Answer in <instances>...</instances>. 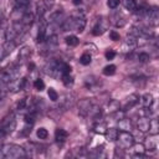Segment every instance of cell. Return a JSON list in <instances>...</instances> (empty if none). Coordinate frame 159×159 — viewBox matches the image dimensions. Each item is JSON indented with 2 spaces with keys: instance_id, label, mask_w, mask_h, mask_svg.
I'll return each instance as SVG.
<instances>
[{
  "instance_id": "6da1fadb",
  "label": "cell",
  "mask_w": 159,
  "mask_h": 159,
  "mask_svg": "<svg viewBox=\"0 0 159 159\" xmlns=\"http://www.w3.org/2000/svg\"><path fill=\"white\" fill-rule=\"evenodd\" d=\"M26 155L25 149L16 144H2L1 147V158L4 159H19Z\"/></svg>"
},
{
  "instance_id": "7a4b0ae2",
  "label": "cell",
  "mask_w": 159,
  "mask_h": 159,
  "mask_svg": "<svg viewBox=\"0 0 159 159\" xmlns=\"http://www.w3.org/2000/svg\"><path fill=\"white\" fill-rule=\"evenodd\" d=\"M117 142H118V145L120 149H129L134 145V137H133V134H130V132L120 130L118 133Z\"/></svg>"
},
{
  "instance_id": "3957f363",
  "label": "cell",
  "mask_w": 159,
  "mask_h": 159,
  "mask_svg": "<svg viewBox=\"0 0 159 159\" xmlns=\"http://www.w3.org/2000/svg\"><path fill=\"white\" fill-rule=\"evenodd\" d=\"M16 127V122L14 119V116H10L7 118H5L2 120V124H1V137L11 133Z\"/></svg>"
},
{
  "instance_id": "277c9868",
  "label": "cell",
  "mask_w": 159,
  "mask_h": 159,
  "mask_svg": "<svg viewBox=\"0 0 159 159\" xmlns=\"http://www.w3.org/2000/svg\"><path fill=\"white\" fill-rule=\"evenodd\" d=\"M145 17L150 25H154V26L159 25V7H157V6L148 7V10L145 12Z\"/></svg>"
},
{
  "instance_id": "5b68a950",
  "label": "cell",
  "mask_w": 159,
  "mask_h": 159,
  "mask_svg": "<svg viewBox=\"0 0 159 159\" xmlns=\"http://www.w3.org/2000/svg\"><path fill=\"white\" fill-rule=\"evenodd\" d=\"M138 102H139V97H138L137 94H130V96H128V97L125 98L124 103L122 104V109H123V111H128V109L133 108Z\"/></svg>"
},
{
  "instance_id": "8992f818",
  "label": "cell",
  "mask_w": 159,
  "mask_h": 159,
  "mask_svg": "<svg viewBox=\"0 0 159 159\" xmlns=\"http://www.w3.org/2000/svg\"><path fill=\"white\" fill-rule=\"evenodd\" d=\"M109 20H111V22H112L116 27H122V26L125 25V17H124L120 12H116V14L111 15Z\"/></svg>"
},
{
  "instance_id": "52a82bcc",
  "label": "cell",
  "mask_w": 159,
  "mask_h": 159,
  "mask_svg": "<svg viewBox=\"0 0 159 159\" xmlns=\"http://www.w3.org/2000/svg\"><path fill=\"white\" fill-rule=\"evenodd\" d=\"M149 127H150V119L148 117H142V118L138 119L137 128H138L139 132H142V133L149 132Z\"/></svg>"
},
{
  "instance_id": "ba28073f",
  "label": "cell",
  "mask_w": 159,
  "mask_h": 159,
  "mask_svg": "<svg viewBox=\"0 0 159 159\" xmlns=\"http://www.w3.org/2000/svg\"><path fill=\"white\" fill-rule=\"evenodd\" d=\"M92 103H91V101L89 99H82V101H80V103H78V111H80V114H82V116H86V114H88L89 113V111H91V108H92Z\"/></svg>"
},
{
  "instance_id": "9c48e42d",
  "label": "cell",
  "mask_w": 159,
  "mask_h": 159,
  "mask_svg": "<svg viewBox=\"0 0 159 159\" xmlns=\"http://www.w3.org/2000/svg\"><path fill=\"white\" fill-rule=\"evenodd\" d=\"M117 128H118L119 130L130 132V129H132V122H130V119H128V118H122V119H119L118 123H117Z\"/></svg>"
},
{
  "instance_id": "30bf717a",
  "label": "cell",
  "mask_w": 159,
  "mask_h": 159,
  "mask_svg": "<svg viewBox=\"0 0 159 159\" xmlns=\"http://www.w3.org/2000/svg\"><path fill=\"white\" fill-rule=\"evenodd\" d=\"M140 103H142V106H143L144 108H150V107L153 106V103H154L153 96H152L150 93H145V94H143L142 98H140Z\"/></svg>"
},
{
  "instance_id": "8fae6325",
  "label": "cell",
  "mask_w": 159,
  "mask_h": 159,
  "mask_svg": "<svg viewBox=\"0 0 159 159\" xmlns=\"http://www.w3.org/2000/svg\"><path fill=\"white\" fill-rule=\"evenodd\" d=\"M67 137H68V133L65 129H62V128H57L56 129V132H55V139H56V142L63 143L67 139Z\"/></svg>"
},
{
  "instance_id": "7c38bea8",
  "label": "cell",
  "mask_w": 159,
  "mask_h": 159,
  "mask_svg": "<svg viewBox=\"0 0 159 159\" xmlns=\"http://www.w3.org/2000/svg\"><path fill=\"white\" fill-rule=\"evenodd\" d=\"M15 47V43L11 40H6L2 45V57H5L7 53H10Z\"/></svg>"
},
{
  "instance_id": "4fadbf2b",
  "label": "cell",
  "mask_w": 159,
  "mask_h": 159,
  "mask_svg": "<svg viewBox=\"0 0 159 159\" xmlns=\"http://www.w3.org/2000/svg\"><path fill=\"white\" fill-rule=\"evenodd\" d=\"M118 133H119V130H118L117 128H107L106 137H107L108 140L113 142V140H117V138H118Z\"/></svg>"
},
{
  "instance_id": "5bb4252c",
  "label": "cell",
  "mask_w": 159,
  "mask_h": 159,
  "mask_svg": "<svg viewBox=\"0 0 159 159\" xmlns=\"http://www.w3.org/2000/svg\"><path fill=\"white\" fill-rule=\"evenodd\" d=\"M30 55H31V48L29 46H24L19 52V58L20 60H27L30 57Z\"/></svg>"
},
{
  "instance_id": "9a60e30c",
  "label": "cell",
  "mask_w": 159,
  "mask_h": 159,
  "mask_svg": "<svg viewBox=\"0 0 159 159\" xmlns=\"http://www.w3.org/2000/svg\"><path fill=\"white\" fill-rule=\"evenodd\" d=\"M149 133L153 134V135L157 134V133H159V119H150Z\"/></svg>"
},
{
  "instance_id": "2e32d148",
  "label": "cell",
  "mask_w": 159,
  "mask_h": 159,
  "mask_svg": "<svg viewBox=\"0 0 159 159\" xmlns=\"http://www.w3.org/2000/svg\"><path fill=\"white\" fill-rule=\"evenodd\" d=\"M124 7L129 11H134L137 9V0H123Z\"/></svg>"
},
{
  "instance_id": "e0dca14e",
  "label": "cell",
  "mask_w": 159,
  "mask_h": 159,
  "mask_svg": "<svg viewBox=\"0 0 159 159\" xmlns=\"http://www.w3.org/2000/svg\"><path fill=\"white\" fill-rule=\"evenodd\" d=\"M32 20H34V14H32V12H30V11H26V12H25V15L22 16L21 22H22L24 25H31Z\"/></svg>"
},
{
  "instance_id": "ac0fdd59",
  "label": "cell",
  "mask_w": 159,
  "mask_h": 159,
  "mask_svg": "<svg viewBox=\"0 0 159 159\" xmlns=\"http://www.w3.org/2000/svg\"><path fill=\"white\" fill-rule=\"evenodd\" d=\"M65 42L68 45V46H77L78 45V37L77 36H73V35H70L65 39Z\"/></svg>"
},
{
  "instance_id": "d6986e66",
  "label": "cell",
  "mask_w": 159,
  "mask_h": 159,
  "mask_svg": "<svg viewBox=\"0 0 159 159\" xmlns=\"http://www.w3.org/2000/svg\"><path fill=\"white\" fill-rule=\"evenodd\" d=\"M45 40H46V30H45V26H42L37 34L36 41H37V43H42V42H45Z\"/></svg>"
},
{
  "instance_id": "ffe728a7",
  "label": "cell",
  "mask_w": 159,
  "mask_h": 159,
  "mask_svg": "<svg viewBox=\"0 0 159 159\" xmlns=\"http://www.w3.org/2000/svg\"><path fill=\"white\" fill-rule=\"evenodd\" d=\"M103 31H104V27L101 25V21H98V22L94 25V27H93V30H92V34H93L94 36H98V35H102Z\"/></svg>"
},
{
  "instance_id": "44dd1931",
  "label": "cell",
  "mask_w": 159,
  "mask_h": 159,
  "mask_svg": "<svg viewBox=\"0 0 159 159\" xmlns=\"http://www.w3.org/2000/svg\"><path fill=\"white\" fill-rule=\"evenodd\" d=\"M91 61H92V56L89 55V53H83L82 56H81V58H80V62L82 63V65H84V66H87V65H89L91 63Z\"/></svg>"
},
{
  "instance_id": "7402d4cb",
  "label": "cell",
  "mask_w": 159,
  "mask_h": 159,
  "mask_svg": "<svg viewBox=\"0 0 159 159\" xmlns=\"http://www.w3.org/2000/svg\"><path fill=\"white\" fill-rule=\"evenodd\" d=\"M114 73H116V66L114 65H108L103 68V75H106V76H112Z\"/></svg>"
},
{
  "instance_id": "603a6c76",
  "label": "cell",
  "mask_w": 159,
  "mask_h": 159,
  "mask_svg": "<svg viewBox=\"0 0 159 159\" xmlns=\"http://www.w3.org/2000/svg\"><path fill=\"white\" fill-rule=\"evenodd\" d=\"M25 123H26V125H32L35 123V113L32 111L25 116Z\"/></svg>"
},
{
  "instance_id": "cb8c5ba5",
  "label": "cell",
  "mask_w": 159,
  "mask_h": 159,
  "mask_svg": "<svg viewBox=\"0 0 159 159\" xmlns=\"http://www.w3.org/2000/svg\"><path fill=\"white\" fill-rule=\"evenodd\" d=\"M94 132L96 133H99V134H106V132H107L106 124L104 123H97L94 125Z\"/></svg>"
},
{
  "instance_id": "d4e9b609",
  "label": "cell",
  "mask_w": 159,
  "mask_h": 159,
  "mask_svg": "<svg viewBox=\"0 0 159 159\" xmlns=\"http://www.w3.org/2000/svg\"><path fill=\"white\" fill-rule=\"evenodd\" d=\"M36 135H37V138L39 139H46L47 137H48V132H47V129L46 128H39L37 129V132H36Z\"/></svg>"
},
{
  "instance_id": "484cf974",
  "label": "cell",
  "mask_w": 159,
  "mask_h": 159,
  "mask_svg": "<svg viewBox=\"0 0 159 159\" xmlns=\"http://www.w3.org/2000/svg\"><path fill=\"white\" fill-rule=\"evenodd\" d=\"M61 78H62V82H63L65 86H70V84L73 83V80H72V77L70 76V73H63V75H61Z\"/></svg>"
},
{
  "instance_id": "4316f807",
  "label": "cell",
  "mask_w": 159,
  "mask_h": 159,
  "mask_svg": "<svg viewBox=\"0 0 159 159\" xmlns=\"http://www.w3.org/2000/svg\"><path fill=\"white\" fill-rule=\"evenodd\" d=\"M45 11H46L45 4H43V2H39V5H37V16H39V19H42Z\"/></svg>"
},
{
  "instance_id": "83f0119b",
  "label": "cell",
  "mask_w": 159,
  "mask_h": 159,
  "mask_svg": "<svg viewBox=\"0 0 159 159\" xmlns=\"http://www.w3.org/2000/svg\"><path fill=\"white\" fill-rule=\"evenodd\" d=\"M62 15V10H57V11H53L52 14H50L48 16V21H56L58 20V17Z\"/></svg>"
},
{
  "instance_id": "f1b7e54d",
  "label": "cell",
  "mask_w": 159,
  "mask_h": 159,
  "mask_svg": "<svg viewBox=\"0 0 159 159\" xmlns=\"http://www.w3.org/2000/svg\"><path fill=\"white\" fill-rule=\"evenodd\" d=\"M34 87H35L37 91H42V89L45 88V83H43L42 80L37 78V80H35V82H34Z\"/></svg>"
},
{
  "instance_id": "f546056e",
  "label": "cell",
  "mask_w": 159,
  "mask_h": 159,
  "mask_svg": "<svg viewBox=\"0 0 159 159\" xmlns=\"http://www.w3.org/2000/svg\"><path fill=\"white\" fill-rule=\"evenodd\" d=\"M47 94H48V98H50L51 101H57V99H58V94H57V92H56L53 88H48Z\"/></svg>"
},
{
  "instance_id": "4dcf8cb0",
  "label": "cell",
  "mask_w": 159,
  "mask_h": 159,
  "mask_svg": "<svg viewBox=\"0 0 159 159\" xmlns=\"http://www.w3.org/2000/svg\"><path fill=\"white\" fill-rule=\"evenodd\" d=\"M138 60H139V62L145 63V62H148V61L150 60V57H149L148 53H145V52H140V53L138 55Z\"/></svg>"
},
{
  "instance_id": "1f68e13d",
  "label": "cell",
  "mask_w": 159,
  "mask_h": 159,
  "mask_svg": "<svg viewBox=\"0 0 159 159\" xmlns=\"http://www.w3.org/2000/svg\"><path fill=\"white\" fill-rule=\"evenodd\" d=\"M30 1H31V0H16V6H17V7H24V9H26V7L29 6Z\"/></svg>"
},
{
  "instance_id": "d6a6232c",
  "label": "cell",
  "mask_w": 159,
  "mask_h": 159,
  "mask_svg": "<svg viewBox=\"0 0 159 159\" xmlns=\"http://www.w3.org/2000/svg\"><path fill=\"white\" fill-rule=\"evenodd\" d=\"M120 0H107V5L109 9H116L118 5H119Z\"/></svg>"
},
{
  "instance_id": "836d02e7",
  "label": "cell",
  "mask_w": 159,
  "mask_h": 159,
  "mask_svg": "<svg viewBox=\"0 0 159 159\" xmlns=\"http://www.w3.org/2000/svg\"><path fill=\"white\" fill-rule=\"evenodd\" d=\"M26 104H27V98H22V99H21V101L17 103V109H19V111L25 109Z\"/></svg>"
},
{
  "instance_id": "e575fe53",
  "label": "cell",
  "mask_w": 159,
  "mask_h": 159,
  "mask_svg": "<svg viewBox=\"0 0 159 159\" xmlns=\"http://www.w3.org/2000/svg\"><path fill=\"white\" fill-rule=\"evenodd\" d=\"M47 40H48V45H53V46H56V45H57V42H58V41H57V36H56V35L50 36Z\"/></svg>"
},
{
  "instance_id": "d590c367",
  "label": "cell",
  "mask_w": 159,
  "mask_h": 159,
  "mask_svg": "<svg viewBox=\"0 0 159 159\" xmlns=\"http://www.w3.org/2000/svg\"><path fill=\"white\" fill-rule=\"evenodd\" d=\"M114 56H116V52H114L113 50H108V51L106 52V58H107V60H113Z\"/></svg>"
},
{
  "instance_id": "8d00e7d4",
  "label": "cell",
  "mask_w": 159,
  "mask_h": 159,
  "mask_svg": "<svg viewBox=\"0 0 159 159\" xmlns=\"http://www.w3.org/2000/svg\"><path fill=\"white\" fill-rule=\"evenodd\" d=\"M109 37H111V40H113V41H118V40H119V34L116 32V31H111Z\"/></svg>"
},
{
  "instance_id": "74e56055",
  "label": "cell",
  "mask_w": 159,
  "mask_h": 159,
  "mask_svg": "<svg viewBox=\"0 0 159 159\" xmlns=\"http://www.w3.org/2000/svg\"><path fill=\"white\" fill-rule=\"evenodd\" d=\"M82 1H83V0H72V2H73L75 5H80V4H82Z\"/></svg>"
}]
</instances>
